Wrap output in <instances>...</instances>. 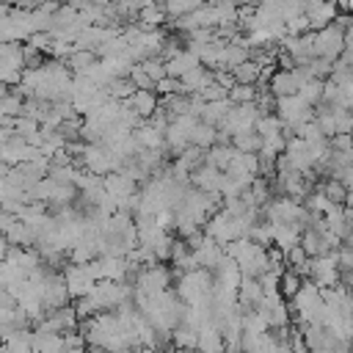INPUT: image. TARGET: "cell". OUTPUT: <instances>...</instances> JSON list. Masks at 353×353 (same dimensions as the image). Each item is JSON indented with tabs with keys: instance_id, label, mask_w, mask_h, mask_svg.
<instances>
[{
	"instance_id": "f546056e",
	"label": "cell",
	"mask_w": 353,
	"mask_h": 353,
	"mask_svg": "<svg viewBox=\"0 0 353 353\" xmlns=\"http://www.w3.org/2000/svg\"><path fill=\"white\" fill-rule=\"evenodd\" d=\"M345 207H347V210H353V188L347 190V201H345Z\"/></svg>"
},
{
	"instance_id": "3957f363",
	"label": "cell",
	"mask_w": 353,
	"mask_h": 353,
	"mask_svg": "<svg viewBox=\"0 0 353 353\" xmlns=\"http://www.w3.org/2000/svg\"><path fill=\"white\" fill-rule=\"evenodd\" d=\"M102 185H105V190H108L116 201H124V199L135 196V193H138V188H141V185H138L132 176H127L124 171H113V174L102 176Z\"/></svg>"
},
{
	"instance_id": "5b68a950",
	"label": "cell",
	"mask_w": 353,
	"mask_h": 353,
	"mask_svg": "<svg viewBox=\"0 0 353 353\" xmlns=\"http://www.w3.org/2000/svg\"><path fill=\"white\" fill-rule=\"evenodd\" d=\"M168 11H165V6L163 3H149V6H143L141 11H138V17H135V22L143 28V30H163V25H168Z\"/></svg>"
},
{
	"instance_id": "7402d4cb",
	"label": "cell",
	"mask_w": 353,
	"mask_h": 353,
	"mask_svg": "<svg viewBox=\"0 0 353 353\" xmlns=\"http://www.w3.org/2000/svg\"><path fill=\"white\" fill-rule=\"evenodd\" d=\"M320 190H323L334 204H345V201H347V188H345V182H339V179H334V176L323 179V182H320Z\"/></svg>"
},
{
	"instance_id": "484cf974",
	"label": "cell",
	"mask_w": 353,
	"mask_h": 353,
	"mask_svg": "<svg viewBox=\"0 0 353 353\" xmlns=\"http://www.w3.org/2000/svg\"><path fill=\"white\" fill-rule=\"evenodd\" d=\"M154 91L160 94V97H171V94H185L182 91V80H176V77H163L157 85H154Z\"/></svg>"
},
{
	"instance_id": "7c38bea8",
	"label": "cell",
	"mask_w": 353,
	"mask_h": 353,
	"mask_svg": "<svg viewBox=\"0 0 353 353\" xmlns=\"http://www.w3.org/2000/svg\"><path fill=\"white\" fill-rule=\"evenodd\" d=\"M262 143H265V138L256 130H245V132H237L232 138V146L237 152H243V154H259L262 152Z\"/></svg>"
},
{
	"instance_id": "5bb4252c",
	"label": "cell",
	"mask_w": 353,
	"mask_h": 353,
	"mask_svg": "<svg viewBox=\"0 0 353 353\" xmlns=\"http://www.w3.org/2000/svg\"><path fill=\"white\" fill-rule=\"evenodd\" d=\"M190 143L193 146H201V149H212L218 143V127L207 124V121H199L190 132Z\"/></svg>"
},
{
	"instance_id": "603a6c76",
	"label": "cell",
	"mask_w": 353,
	"mask_h": 353,
	"mask_svg": "<svg viewBox=\"0 0 353 353\" xmlns=\"http://www.w3.org/2000/svg\"><path fill=\"white\" fill-rule=\"evenodd\" d=\"M259 94H262L259 85H240V83H237V85L229 91V99H232L234 105H248V102H256Z\"/></svg>"
},
{
	"instance_id": "8fae6325",
	"label": "cell",
	"mask_w": 353,
	"mask_h": 353,
	"mask_svg": "<svg viewBox=\"0 0 353 353\" xmlns=\"http://www.w3.org/2000/svg\"><path fill=\"white\" fill-rule=\"evenodd\" d=\"M0 66L25 72V44L22 41H6L0 47Z\"/></svg>"
},
{
	"instance_id": "cb8c5ba5",
	"label": "cell",
	"mask_w": 353,
	"mask_h": 353,
	"mask_svg": "<svg viewBox=\"0 0 353 353\" xmlns=\"http://www.w3.org/2000/svg\"><path fill=\"white\" fill-rule=\"evenodd\" d=\"M141 66H143V72L154 80V85H157L163 77H168V69H165V61H163V58H149V61H143Z\"/></svg>"
},
{
	"instance_id": "d4e9b609",
	"label": "cell",
	"mask_w": 353,
	"mask_h": 353,
	"mask_svg": "<svg viewBox=\"0 0 353 353\" xmlns=\"http://www.w3.org/2000/svg\"><path fill=\"white\" fill-rule=\"evenodd\" d=\"M130 80H132V85H135L138 91H154V80L143 72V66H141V63H135V66H132Z\"/></svg>"
},
{
	"instance_id": "277c9868",
	"label": "cell",
	"mask_w": 353,
	"mask_h": 353,
	"mask_svg": "<svg viewBox=\"0 0 353 353\" xmlns=\"http://www.w3.org/2000/svg\"><path fill=\"white\" fill-rule=\"evenodd\" d=\"M221 182H223V171L215 168V165H210V163L199 165L190 174V185L199 188V190H204V193H221Z\"/></svg>"
},
{
	"instance_id": "44dd1931",
	"label": "cell",
	"mask_w": 353,
	"mask_h": 353,
	"mask_svg": "<svg viewBox=\"0 0 353 353\" xmlns=\"http://www.w3.org/2000/svg\"><path fill=\"white\" fill-rule=\"evenodd\" d=\"M323 91H325V80H317V77H314V80H309V83L301 88L298 97H301L303 102H309L312 108H317V105H323Z\"/></svg>"
},
{
	"instance_id": "9c48e42d",
	"label": "cell",
	"mask_w": 353,
	"mask_h": 353,
	"mask_svg": "<svg viewBox=\"0 0 353 353\" xmlns=\"http://www.w3.org/2000/svg\"><path fill=\"white\" fill-rule=\"evenodd\" d=\"M215 83V72L212 69H207V66H199V69H193L190 74H185L182 77V91L188 94V97H193V94H201L207 85H212Z\"/></svg>"
},
{
	"instance_id": "52a82bcc",
	"label": "cell",
	"mask_w": 353,
	"mask_h": 353,
	"mask_svg": "<svg viewBox=\"0 0 353 353\" xmlns=\"http://www.w3.org/2000/svg\"><path fill=\"white\" fill-rule=\"evenodd\" d=\"M265 287L259 279L254 276H243V284H240V306L248 312V309H256L262 301H265Z\"/></svg>"
},
{
	"instance_id": "9a60e30c",
	"label": "cell",
	"mask_w": 353,
	"mask_h": 353,
	"mask_svg": "<svg viewBox=\"0 0 353 353\" xmlns=\"http://www.w3.org/2000/svg\"><path fill=\"white\" fill-rule=\"evenodd\" d=\"M99 61V55H97V50H74L72 55H69V61H66V66L74 72V74H83V72H88L94 63Z\"/></svg>"
},
{
	"instance_id": "4316f807",
	"label": "cell",
	"mask_w": 353,
	"mask_h": 353,
	"mask_svg": "<svg viewBox=\"0 0 353 353\" xmlns=\"http://www.w3.org/2000/svg\"><path fill=\"white\" fill-rule=\"evenodd\" d=\"M303 33H312V22H309L306 14L287 22V36H303Z\"/></svg>"
},
{
	"instance_id": "6da1fadb",
	"label": "cell",
	"mask_w": 353,
	"mask_h": 353,
	"mask_svg": "<svg viewBox=\"0 0 353 353\" xmlns=\"http://www.w3.org/2000/svg\"><path fill=\"white\" fill-rule=\"evenodd\" d=\"M345 52V30L336 25H328L325 30L314 33V58H328V61H339Z\"/></svg>"
},
{
	"instance_id": "ba28073f",
	"label": "cell",
	"mask_w": 353,
	"mask_h": 353,
	"mask_svg": "<svg viewBox=\"0 0 353 353\" xmlns=\"http://www.w3.org/2000/svg\"><path fill=\"white\" fill-rule=\"evenodd\" d=\"M306 17H309V22H312V33H317V30H325L328 25L336 22V17H339V6H336V0H325L323 6L312 8Z\"/></svg>"
},
{
	"instance_id": "f1b7e54d",
	"label": "cell",
	"mask_w": 353,
	"mask_h": 353,
	"mask_svg": "<svg viewBox=\"0 0 353 353\" xmlns=\"http://www.w3.org/2000/svg\"><path fill=\"white\" fill-rule=\"evenodd\" d=\"M331 152H353V135H334Z\"/></svg>"
},
{
	"instance_id": "4fadbf2b",
	"label": "cell",
	"mask_w": 353,
	"mask_h": 353,
	"mask_svg": "<svg viewBox=\"0 0 353 353\" xmlns=\"http://www.w3.org/2000/svg\"><path fill=\"white\" fill-rule=\"evenodd\" d=\"M234 108L232 99H218V102H207L204 110H201V121L212 124V127H221V121L229 116V110Z\"/></svg>"
},
{
	"instance_id": "d6986e66",
	"label": "cell",
	"mask_w": 353,
	"mask_h": 353,
	"mask_svg": "<svg viewBox=\"0 0 353 353\" xmlns=\"http://www.w3.org/2000/svg\"><path fill=\"white\" fill-rule=\"evenodd\" d=\"M262 138H273V135H281L287 127H284V121L276 116V113H268V116H259V121H256V127H254Z\"/></svg>"
},
{
	"instance_id": "ac0fdd59",
	"label": "cell",
	"mask_w": 353,
	"mask_h": 353,
	"mask_svg": "<svg viewBox=\"0 0 353 353\" xmlns=\"http://www.w3.org/2000/svg\"><path fill=\"white\" fill-rule=\"evenodd\" d=\"M306 281H303V276L298 273V270H292V268H287L284 270V276H281V287H279V292L287 298V301H292L298 292H301V287H303Z\"/></svg>"
},
{
	"instance_id": "ffe728a7",
	"label": "cell",
	"mask_w": 353,
	"mask_h": 353,
	"mask_svg": "<svg viewBox=\"0 0 353 353\" xmlns=\"http://www.w3.org/2000/svg\"><path fill=\"white\" fill-rule=\"evenodd\" d=\"M138 88L132 85V80L130 77H113L110 80V85H108V94L113 97V99H119V102H127V99H132V94H135Z\"/></svg>"
},
{
	"instance_id": "30bf717a",
	"label": "cell",
	"mask_w": 353,
	"mask_h": 353,
	"mask_svg": "<svg viewBox=\"0 0 353 353\" xmlns=\"http://www.w3.org/2000/svg\"><path fill=\"white\" fill-rule=\"evenodd\" d=\"M130 108L141 116V119H152L160 110V94L157 91H135L132 99H127Z\"/></svg>"
},
{
	"instance_id": "e0dca14e",
	"label": "cell",
	"mask_w": 353,
	"mask_h": 353,
	"mask_svg": "<svg viewBox=\"0 0 353 353\" xmlns=\"http://www.w3.org/2000/svg\"><path fill=\"white\" fill-rule=\"evenodd\" d=\"M234 154H237V149H234V146L215 143L212 149H207V163H210V165H215V168H221V171H226V168H229V163L234 160Z\"/></svg>"
},
{
	"instance_id": "7a4b0ae2",
	"label": "cell",
	"mask_w": 353,
	"mask_h": 353,
	"mask_svg": "<svg viewBox=\"0 0 353 353\" xmlns=\"http://www.w3.org/2000/svg\"><path fill=\"white\" fill-rule=\"evenodd\" d=\"M174 270H168L163 262L160 265H152V268H143L138 276H135V290L146 292V295H157V292H165L171 290V281H174Z\"/></svg>"
},
{
	"instance_id": "83f0119b",
	"label": "cell",
	"mask_w": 353,
	"mask_h": 353,
	"mask_svg": "<svg viewBox=\"0 0 353 353\" xmlns=\"http://www.w3.org/2000/svg\"><path fill=\"white\" fill-rule=\"evenodd\" d=\"M199 97H201L204 102H218V99H229V91H226L221 83H212V85H207Z\"/></svg>"
},
{
	"instance_id": "2e32d148",
	"label": "cell",
	"mask_w": 353,
	"mask_h": 353,
	"mask_svg": "<svg viewBox=\"0 0 353 353\" xmlns=\"http://www.w3.org/2000/svg\"><path fill=\"white\" fill-rule=\"evenodd\" d=\"M232 74H234V80H237L240 85H256L259 77H262V66H259L254 58H248L245 63H240L237 69H232Z\"/></svg>"
},
{
	"instance_id": "8992f818",
	"label": "cell",
	"mask_w": 353,
	"mask_h": 353,
	"mask_svg": "<svg viewBox=\"0 0 353 353\" xmlns=\"http://www.w3.org/2000/svg\"><path fill=\"white\" fill-rule=\"evenodd\" d=\"M201 66V61H199V55L193 52V50H182L179 55H174L171 61H165V69H168V77H176V80H182L185 74H190L193 69H199Z\"/></svg>"
}]
</instances>
